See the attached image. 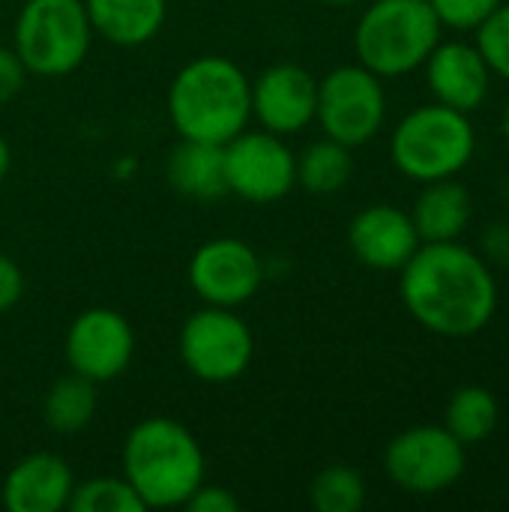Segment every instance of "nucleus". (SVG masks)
<instances>
[{
	"label": "nucleus",
	"mask_w": 509,
	"mask_h": 512,
	"mask_svg": "<svg viewBox=\"0 0 509 512\" xmlns=\"http://www.w3.org/2000/svg\"><path fill=\"white\" fill-rule=\"evenodd\" d=\"M399 297L423 330L444 339H471L495 321L498 276L462 240L420 243L399 270Z\"/></svg>",
	"instance_id": "1"
},
{
	"label": "nucleus",
	"mask_w": 509,
	"mask_h": 512,
	"mask_svg": "<svg viewBox=\"0 0 509 512\" xmlns=\"http://www.w3.org/2000/svg\"><path fill=\"white\" fill-rule=\"evenodd\" d=\"M168 117L180 138L228 144L252 120V81L231 57H195L168 87Z\"/></svg>",
	"instance_id": "2"
},
{
	"label": "nucleus",
	"mask_w": 509,
	"mask_h": 512,
	"mask_svg": "<svg viewBox=\"0 0 509 512\" xmlns=\"http://www.w3.org/2000/svg\"><path fill=\"white\" fill-rule=\"evenodd\" d=\"M204 450L171 417H147L123 441V477L147 510L183 507L204 483Z\"/></svg>",
	"instance_id": "3"
},
{
	"label": "nucleus",
	"mask_w": 509,
	"mask_h": 512,
	"mask_svg": "<svg viewBox=\"0 0 509 512\" xmlns=\"http://www.w3.org/2000/svg\"><path fill=\"white\" fill-rule=\"evenodd\" d=\"M441 33L429 0H372L357 18L354 54L378 78H402L423 69Z\"/></svg>",
	"instance_id": "4"
},
{
	"label": "nucleus",
	"mask_w": 509,
	"mask_h": 512,
	"mask_svg": "<svg viewBox=\"0 0 509 512\" xmlns=\"http://www.w3.org/2000/svg\"><path fill=\"white\" fill-rule=\"evenodd\" d=\"M477 153V132L471 114L441 102L408 111L390 135V159L414 183H435L459 177Z\"/></svg>",
	"instance_id": "5"
},
{
	"label": "nucleus",
	"mask_w": 509,
	"mask_h": 512,
	"mask_svg": "<svg viewBox=\"0 0 509 512\" xmlns=\"http://www.w3.org/2000/svg\"><path fill=\"white\" fill-rule=\"evenodd\" d=\"M93 36L84 0H27L15 18L12 48L27 75L60 78L84 63Z\"/></svg>",
	"instance_id": "6"
},
{
	"label": "nucleus",
	"mask_w": 509,
	"mask_h": 512,
	"mask_svg": "<svg viewBox=\"0 0 509 512\" xmlns=\"http://www.w3.org/2000/svg\"><path fill=\"white\" fill-rule=\"evenodd\" d=\"M315 120L324 135L345 144H369L387 123V90L384 78L369 72L363 63H345L318 78Z\"/></svg>",
	"instance_id": "7"
},
{
	"label": "nucleus",
	"mask_w": 509,
	"mask_h": 512,
	"mask_svg": "<svg viewBox=\"0 0 509 512\" xmlns=\"http://www.w3.org/2000/svg\"><path fill=\"white\" fill-rule=\"evenodd\" d=\"M468 468V447L441 426H411L384 450V471L393 486L408 495H441L453 489Z\"/></svg>",
	"instance_id": "8"
},
{
	"label": "nucleus",
	"mask_w": 509,
	"mask_h": 512,
	"mask_svg": "<svg viewBox=\"0 0 509 512\" xmlns=\"http://www.w3.org/2000/svg\"><path fill=\"white\" fill-rule=\"evenodd\" d=\"M183 366L204 384H231L237 381L255 354V339L249 324L222 306H207L192 312L177 339Z\"/></svg>",
	"instance_id": "9"
},
{
	"label": "nucleus",
	"mask_w": 509,
	"mask_h": 512,
	"mask_svg": "<svg viewBox=\"0 0 509 512\" xmlns=\"http://www.w3.org/2000/svg\"><path fill=\"white\" fill-rule=\"evenodd\" d=\"M222 153L228 195H240L252 204H273L297 186V156L276 132L246 126L222 144Z\"/></svg>",
	"instance_id": "10"
},
{
	"label": "nucleus",
	"mask_w": 509,
	"mask_h": 512,
	"mask_svg": "<svg viewBox=\"0 0 509 512\" xmlns=\"http://www.w3.org/2000/svg\"><path fill=\"white\" fill-rule=\"evenodd\" d=\"M63 354L69 372H78L96 384H108L120 378L135 357L132 324L117 309L93 306L69 324Z\"/></svg>",
	"instance_id": "11"
},
{
	"label": "nucleus",
	"mask_w": 509,
	"mask_h": 512,
	"mask_svg": "<svg viewBox=\"0 0 509 512\" xmlns=\"http://www.w3.org/2000/svg\"><path fill=\"white\" fill-rule=\"evenodd\" d=\"M261 279V258L237 237H213L189 261V285L207 306L237 309L258 294Z\"/></svg>",
	"instance_id": "12"
},
{
	"label": "nucleus",
	"mask_w": 509,
	"mask_h": 512,
	"mask_svg": "<svg viewBox=\"0 0 509 512\" xmlns=\"http://www.w3.org/2000/svg\"><path fill=\"white\" fill-rule=\"evenodd\" d=\"M318 78L297 63H276L252 81V117L276 135H297L315 123Z\"/></svg>",
	"instance_id": "13"
},
{
	"label": "nucleus",
	"mask_w": 509,
	"mask_h": 512,
	"mask_svg": "<svg viewBox=\"0 0 509 512\" xmlns=\"http://www.w3.org/2000/svg\"><path fill=\"white\" fill-rule=\"evenodd\" d=\"M426 84L435 102L474 114L492 90V69L480 48L465 39H441L423 63Z\"/></svg>",
	"instance_id": "14"
},
{
	"label": "nucleus",
	"mask_w": 509,
	"mask_h": 512,
	"mask_svg": "<svg viewBox=\"0 0 509 512\" xmlns=\"http://www.w3.org/2000/svg\"><path fill=\"white\" fill-rule=\"evenodd\" d=\"M420 234L414 228L411 213L393 204L363 207L348 225L351 255L378 273H399L408 258L420 249Z\"/></svg>",
	"instance_id": "15"
},
{
	"label": "nucleus",
	"mask_w": 509,
	"mask_h": 512,
	"mask_svg": "<svg viewBox=\"0 0 509 512\" xmlns=\"http://www.w3.org/2000/svg\"><path fill=\"white\" fill-rule=\"evenodd\" d=\"M72 489L75 477L63 456L30 453L9 468L0 501L9 512H60L69 507Z\"/></svg>",
	"instance_id": "16"
},
{
	"label": "nucleus",
	"mask_w": 509,
	"mask_h": 512,
	"mask_svg": "<svg viewBox=\"0 0 509 512\" xmlns=\"http://www.w3.org/2000/svg\"><path fill=\"white\" fill-rule=\"evenodd\" d=\"M165 177L171 189L189 201H219L222 195H228L222 144L180 138L177 147L168 153Z\"/></svg>",
	"instance_id": "17"
},
{
	"label": "nucleus",
	"mask_w": 509,
	"mask_h": 512,
	"mask_svg": "<svg viewBox=\"0 0 509 512\" xmlns=\"http://www.w3.org/2000/svg\"><path fill=\"white\" fill-rule=\"evenodd\" d=\"M474 216V204H471V192L456 180H435V183H423L411 219L414 228L420 234L423 243H450L459 240Z\"/></svg>",
	"instance_id": "18"
},
{
	"label": "nucleus",
	"mask_w": 509,
	"mask_h": 512,
	"mask_svg": "<svg viewBox=\"0 0 509 512\" xmlns=\"http://www.w3.org/2000/svg\"><path fill=\"white\" fill-rule=\"evenodd\" d=\"M84 6L93 33L120 48L150 42L168 12V0H84Z\"/></svg>",
	"instance_id": "19"
},
{
	"label": "nucleus",
	"mask_w": 509,
	"mask_h": 512,
	"mask_svg": "<svg viewBox=\"0 0 509 512\" xmlns=\"http://www.w3.org/2000/svg\"><path fill=\"white\" fill-rule=\"evenodd\" d=\"M96 387H99L96 381H90L78 372L57 378L42 399L45 426L57 435H75V432L87 429L96 417V408H99Z\"/></svg>",
	"instance_id": "20"
},
{
	"label": "nucleus",
	"mask_w": 509,
	"mask_h": 512,
	"mask_svg": "<svg viewBox=\"0 0 509 512\" xmlns=\"http://www.w3.org/2000/svg\"><path fill=\"white\" fill-rule=\"evenodd\" d=\"M501 420V408L498 399L489 387L480 384H465L459 387L444 411V426L465 444V447H477L483 441L492 438V432L498 429Z\"/></svg>",
	"instance_id": "21"
},
{
	"label": "nucleus",
	"mask_w": 509,
	"mask_h": 512,
	"mask_svg": "<svg viewBox=\"0 0 509 512\" xmlns=\"http://www.w3.org/2000/svg\"><path fill=\"white\" fill-rule=\"evenodd\" d=\"M354 174V156L351 147L321 138L312 141L300 156H297V186H303L312 195H333L348 186Z\"/></svg>",
	"instance_id": "22"
},
{
	"label": "nucleus",
	"mask_w": 509,
	"mask_h": 512,
	"mask_svg": "<svg viewBox=\"0 0 509 512\" xmlns=\"http://www.w3.org/2000/svg\"><path fill=\"white\" fill-rule=\"evenodd\" d=\"M309 501L318 512H360L366 504V480L351 465H330L312 480Z\"/></svg>",
	"instance_id": "23"
},
{
	"label": "nucleus",
	"mask_w": 509,
	"mask_h": 512,
	"mask_svg": "<svg viewBox=\"0 0 509 512\" xmlns=\"http://www.w3.org/2000/svg\"><path fill=\"white\" fill-rule=\"evenodd\" d=\"M72 512H141L147 510L126 477H90L75 483L69 507Z\"/></svg>",
	"instance_id": "24"
},
{
	"label": "nucleus",
	"mask_w": 509,
	"mask_h": 512,
	"mask_svg": "<svg viewBox=\"0 0 509 512\" xmlns=\"http://www.w3.org/2000/svg\"><path fill=\"white\" fill-rule=\"evenodd\" d=\"M474 45L489 63L492 75L509 84V3H501L477 30Z\"/></svg>",
	"instance_id": "25"
},
{
	"label": "nucleus",
	"mask_w": 509,
	"mask_h": 512,
	"mask_svg": "<svg viewBox=\"0 0 509 512\" xmlns=\"http://www.w3.org/2000/svg\"><path fill=\"white\" fill-rule=\"evenodd\" d=\"M504 0H429L444 30L474 33Z\"/></svg>",
	"instance_id": "26"
},
{
	"label": "nucleus",
	"mask_w": 509,
	"mask_h": 512,
	"mask_svg": "<svg viewBox=\"0 0 509 512\" xmlns=\"http://www.w3.org/2000/svg\"><path fill=\"white\" fill-rule=\"evenodd\" d=\"M183 507L189 512H237L240 510V501L225 486H204L201 483Z\"/></svg>",
	"instance_id": "27"
},
{
	"label": "nucleus",
	"mask_w": 509,
	"mask_h": 512,
	"mask_svg": "<svg viewBox=\"0 0 509 512\" xmlns=\"http://www.w3.org/2000/svg\"><path fill=\"white\" fill-rule=\"evenodd\" d=\"M24 81H27V69L18 60L15 48L0 45V105H6L9 99H15L21 93Z\"/></svg>",
	"instance_id": "28"
},
{
	"label": "nucleus",
	"mask_w": 509,
	"mask_h": 512,
	"mask_svg": "<svg viewBox=\"0 0 509 512\" xmlns=\"http://www.w3.org/2000/svg\"><path fill=\"white\" fill-rule=\"evenodd\" d=\"M480 255H483L492 267L509 270V222L489 225V228L483 231Z\"/></svg>",
	"instance_id": "29"
},
{
	"label": "nucleus",
	"mask_w": 509,
	"mask_h": 512,
	"mask_svg": "<svg viewBox=\"0 0 509 512\" xmlns=\"http://www.w3.org/2000/svg\"><path fill=\"white\" fill-rule=\"evenodd\" d=\"M21 297H24V273L12 258L0 255V315L9 312Z\"/></svg>",
	"instance_id": "30"
},
{
	"label": "nucleus",
	"mask_w": 509,
	"mask_h": 512,
	"mask_svg": "<svg viewBox=\"0 0 509 512\" xmlns=\"http://www.w3.org/2000/svg\"><path fill=\"white\" fill-rule=\"evenodd\" d=\"M9 165H12V153H9V141L0 135V183H3V177L9 174Z\"/></svg>",
	"instance_id": "31"
},
{
	"label": "nucleus",
	"mask_w": 509,
	"mask_h": 512,
	"mask_svg": "<svg viewBox=\"0 0 509 512\" xmlns=\"http://www.w3.org/2000/svg\"><path fill=\"white\" fill-rule=\"evenodd\" d=\"M501 135H504V141L509 144V99L507 105H504V111H501Z\"/></svg>",
	"instance_id": "32"
},
{
	"label": "nucleus",
	"mask_w": 509,
	"mask_h": 512,
	"mask_svg": "<svg viewBox=\"0 0 509 512\" xmlns=\"http://www.w3.org/2000/svg\"><path fill=\"white\" fill-rule=\"evenodd\" d=\"M321 3H330V6H354V3H363V0H321Z\"/></svg>",
	"instance_id": "33"
}]
</instances>
